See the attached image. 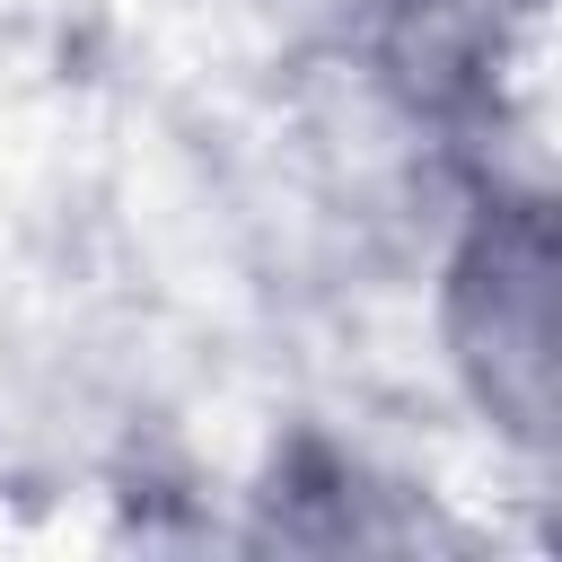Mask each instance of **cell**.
Segmentation results:
<instances>
[{"instance_id": "cell-1", "label": "cell", "mask_w": 562, "mask_h": 562, "mask_svg": "<svg viewBox=\"0 0 562 562\" xmlns=\"http://www.w3.org/2000/svg\"><path fill=\"white\" fill-rule=\"evenodd\" d=\"M422 334L457 422L562 483V176L474 158L422 237Z\"/></svg>"}, {"instance_id": "cell-2", "label": "cell", "mask_w": 562, "mask_h": 562, "mask_svg": "<svg viewBox=\"0 0 562 562\" xmlns=\"http://www.w3.org/2000/svg\"><path fill=\"white\" fill-rule=\"evenodd\" d=\"M562 18V0H404V44H422L448 70H492L518 44H536Z\"/></svg>"}]
</instances>
